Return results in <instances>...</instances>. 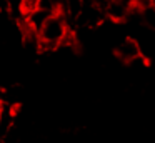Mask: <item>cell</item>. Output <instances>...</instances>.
Returning a JSON list of instances; mask_svg holds the SVG:
<instances>
[{"mask_svg":"<svg viewBox=\"0 0 155 143\" xmlns=\"http://www.w3.org/2000/svg\"><path fill=\"white\" fill-rule=\"evenodd\" d=\"M70 23H68L67 17L64 13H54L47 18L40 30H38V37H40V50H55L62 45L65 37L70 32Z\"/></svg>","mask_w":155,"mask_h":143,"instance_id":"6da1fadb","label":"cell"},{"mask_svg":"<svg viewBox=\"0 0 155 143\" xmlns=\"http://www.w3.org/2000/svg\"><path fill=\"white\" fill-rule=\"evenodd\" d=\"M115 55H117V58L122 60V62L132 63L135 58H138V57L142 55V47H140V43H138L137 40L125 38V40H122V42L117 45V48H115Z\"/></svg>","mask_w":155,"mask_h":143,"instance_id":"7a4b0ae2","label":"cell"},{"mask_svg":"<svg viewBox=\"0 0 155 143\" xmlns=\"http://www.w3.org/2000/svg\"><path fill=\"white\" fill-rule=\"evenodd\" d=\"M52 13H48L47 10H42V8H37L35 12H32L30 15L25 18V22H27V25L28 27H32L34 30H40L42 27H44V23L47 22V18L50 17Z\"/></svg>","mask_w":155,"mask_h":143,"instance_id":"3957f363","label":"cell"},{"mask_svg":"<svg viewBox=\"0 0 155 143\" xmlns=\"http://www.w3.org/2000/svg\"><path fill=\"white\" fill-rule=\"evenodd\" d=\"M67 0H38V8L47 10L48 13H64Z\"/></svg>","mask_w":155,"mask_h":143,"instance_id":"277c9868","label":"cell"},{"mask_svg":"<svg viewBox=\"0 0 155 143\" xmlns=\"http://www.w3.org/2000/svg\"><path fill=\"white\" fill-rule=\"evenodd\" d=\"M140 18H142V25L155 30V8L153 7H148V8L142 10Z\"/></svg>","mask_w":155,"mask_h":143,"instance_id":"5b68a950","label":"cell"},{"mask_svg":"<svg viewBox=\"0 0 155 143\" xmlns=\"http://www.w3.org/2000/svg\"><path fill=\"white\" fill-rule=\"evenodd\" d=\"M134 7L138 10H145L148 7H153V0H134Z\"/></svg>","mask_w":155,"mask_h":143,"instance_id":"8992f818","label":"cell"},{"mask_svg":"<svg viewBox=\"0 0 155 143\" xmlns=\"http://www.w3.org/2000/svg\"><path fill=\"white\" fill-rule=\"evenodd\" d=\"M153 8H155V0H153Z\"/></svg>","mask_w":155,"mask_h":143,"instance_id":"52a82bcc","label":"cell"}]
</instances>
